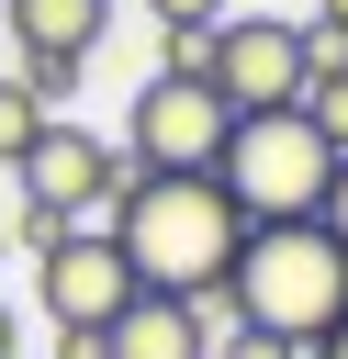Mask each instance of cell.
Segmentation results:
<instances>
[{
    "instance_id": "1",
    "label": "cell",
    "mask_w": 348,
    "mask_h": 359,
    "mask_svg": "<svg viewBox=\"0 0 348 359\" xmlns=\"http://www.w3.org/2000/svg\"><path fill=\"white\" fill-rule=\"evenodd\" d=\"M112 247L146 292H191V303H225L236 280V247H247V213L213 168H135L123 202H112Z\"/></svg>"
},
{
    "instance_id": "2",
    "label": "cell",
    "mask_w": 348,
    "mask_h": 359,
    "mask_svg": "<svg viewBox=\"0 0 348 359\" xmlns=\"http://www.w3.org/2000/svg\"><path fill=\"white\" fill-rule=\"evenodd\" d=\"M225 314L258 325V337H292L314 348L337 314H348V247L303 213V224H247L236 247V280H225Z\"/></svg>"
},
{
    "instance_id": "3",
    "label": "cell",
    "mask_w": 348,
    "mask_h": 359,
    "mask_svg": "<svg viewBox=\"0 0 348 359\" xmlns=\"http://www.w3.org/2000/svg\"><path fill=\"white\" fill-rule=\"evenodd\" d=\"M213 180L236 191V213H247V224H303V213H326L337 146L314 135V112H303V101H292V112H236V135H225Z\"/></svg>"
},
{
    "instance_id": "4",
    "label": "cell",
    "mask_w": 348,
    "mask_h": 359,
    "mask_svg": "<svg viewBox=\"0 0 348 359\" xmlns=\"http://www.w3.org/2000/svg\"><path fill=\"white\" fill-rule=\"evenodd\" d=\"M202 79L236 101V112H292L303 79H314V22H281V11H225L202 34Z\"/></svg>"
},
{
    "instance_id": "5",
    "label": "cell",
    "mask_w": 348,
    "mask_h": 359,
    "mask_svg": "<svg viewBox=\"0 0 348 359\" xmlns=\"http://www.w3.org/2000/svg\"><path fill=\"white\" fill-rule=\"evenodd\" d=\"M225 135H236V101H225L202 67H157V79L135 90V112H123V157H135V168H213Z\"/></svg>"
},
{
    "instance_id": "6",
    "label": "cell",
    "mask_w": 348,
    "mask_h": 359,
    "mask_svg": "<svg viewBox=\"0 0 348 359\" xmlns=\"http://www.w3.org/2000/svg\"><path fill=\"white\" fill-rule=\"evenodd\" d=\"M11 180H22V202H56L67 224H112V202H123V180H135V157H123V135H90V123H67V112H56Z\"/></svg>"
},
{
    "instance_id": "7",
    "label": "cell",
    "mask_w": 348,
    "mask_h": 359,
    "mask_svg": "<svg viewBox=\"0 0 348 359\" xmlns=\"http://www.w3.org/2000/svg\"><path fill=\"white\" fill-rule=\"evenodd\" d=\"M135 292H146V280L123 269L112 224H79L67 247H45V258H34V303H45V325H56V337H101Z\"/></svg>"
},
{
    "instance_id": "8",
    "label": "cell",
    "mask_w": 348,
    "mask_h": 359,
    "mask_svg": "<svg viewBox=\"0 0 348 359\" xmlns=\"http://www.w3.org/2000/svg\"><path fill=\"white\" fill-rule=\"evenodd\" d=\"M225 325H236L225 303H191V292H135V303H123L90 348H101V359H213V337H225Z\"/></svg>"
},
{
    "instance_id": "9",
    "label": "cell",
    "mask_w": 348,
    "mask_h": 359,
    "mask_svg": "<svg viewBox=\"0 0 348 359\" xmlns=\"http://www.w3.org/2000/svg\"><path fill=\"white\" fill-rule=\"evenodd\" d=\"M0 11H11L22 56H101V34H112V0H0Z\"/></svg>"
},
{
    "instance_id": "10",
    "label": "cell",
    "mask_w": 348,
    "mask_h": 359,
    "mask_svg": "<svg viewBox=\"0 0 348 359\" xmlns=\"http://www.w3.org/2000/svg\"><path fill=\"white\" fill-rule=\"evenodd\" d=\"M303 112H314V135L348 157V45H337V34H314V79H303Z\"/></svg>"
},
{
    "instance_id": "11",
    "label": "cell",
    "mask_w": 348,
    "mask_h": 359,
    "mask_svg": "<svg viewBox=\"0 0 348 359\" xmlns=\"http://www.w3.org/2000/svg\"><path fill=\"white\" fill-rule=\"evenodd\" d=\"M45 123H56V112H45V101H34V90H22V79H0V168H22V157H34V135H45Z\"/></svg>"
},
{
    "instance_id": "12",
    "label": "cell",
    "mask_w": 348,
    "mask_h": 359,
    "mask_svg": "<svg viewBox=\"0 0 348 359\" xmlns=\"http://www.w3.org/2000/svg\"><path fill=\"white\" fill-rule=\"evenodd\" d=\"M11 79H22V90H34V101H45V112H56V101H67V90H79V79H90V56H22V67H11Z\"/></svg>"
},
{
    "instance_id": "13",
    "label": "cell",
    "mask_w": 348,
    "mask_h": 359,
    "mask_svg": "<svg viewBox=\"0 0 348 359\" xmlns=\"http://www.w3.org/2000/svg\"><path fill=\"white\" fill-rule=\"evenodd\" d=\"M157 11V34H180V45H202L213 22H225V0H146Z\"/></svg>"
},
{
    "instance_id": "14",
    "label": "cell",
    "mask_w": 348,
    "mask_h": 359,
    "mask_svg": "<svg viewBox=\"0 0 348 359\" xmlns=\"http://www.w3.org/2000/svg\"><path fill=\"white\" fill-rule=\"evenodd\" d=\"M213 359H303V348H292V337H258V325H225Z\"/></svg>"
},
{
    "instance_id": "15",
    "label": "cell",
    "mask_w": 348,
    "mask_h": 359,
    "mask_svg": "<svg viewBox=\"0 0 348 359\" xmlns=\"http://www.w3.org/2000/svg\"><path fill=\"white\" fill-rule=\"evenodd\" d=\"M314 224H326V236L348 247V157H337V180H326V213H314Z\"/></svg>"
},
{
    "instance_id": "16",
    "label": "cell",
    "mask_w": 348,
    "mask_h": 359,
    "mask_svg": "<svg viewBox=\"0 0 348 359\" xmlns=\"http://www.w3.org/2000/svg\"><path fill=\"white\" fill-rule=\"evenodd\" d=\"M314 34H337V45H348V0H314Z\"/></svg>"
},
{
    "instance_id": "17",
    "label": "cell",
    "mask_w": 348,
    "mask_h": 359,
    "mask_svg": "<svg viewBox=\"0 0 348 359\" xmlns=\"http://www.w3.org/2000/svg\"><path fill=\"white\" fill-rule=\"evenodd\" d=\"M303 359H348V314H337V325H326V337H314Z\"/></svg>"
},
{
    "instance_id": "18",
    "label": "cell",
    "mask_w": 348,
    "mask_h": 359,
    "mask_svg": "<svg viewBox=\"0 0 348 359\" xmlns=\"http://www.w3.org/2000/svg\"><path fill=\"white\" fill-rule=\"evenodd\" d=\"M0 359H22V314L11 303H0Z\"/></svg>"
},
{
    "instance_id": "19",
    "label": "cell",
    "mask_w": 348,
    "mask_h": 359,
    "mask_svg": "<svg viewBox=\"0 0 348 359\" xmlns=\"http://www.w3.org/2000/svg\"><path fill=\"white\" fill-rule=\"evenodd\" d=\"M45 359H101V348H90V337H56V348H45Z\"/></svg>"
},
{
    "instance_id": "20",
    "label": "cell",
    "mask_w": 348,
    "mask_h": 359,
    "mask_svg": "<svg viewBox=\"0 0 348 359\" xmlns=\"http://www.w3.org/2000/svg\"><path fill=\"white\" fill-rule=\"evenodd\" d=\"M0 258H11V224H0Z\"/></svg>"
}]
</instances>
